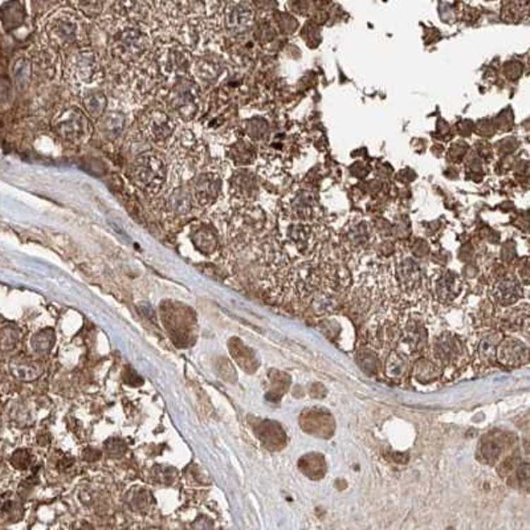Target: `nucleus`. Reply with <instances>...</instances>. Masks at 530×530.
<instances>
[{
  "mask_svg": "<svg viewBox=\"0 0 530 530\" xmlns=\"http://www.w3.org/2000/svg\"><path fill=\"white\" fill-rule=\"evenodd\" d=\"M193 241H194L195 246L199 248V251L205 252V253L214 252V249L217 248V235L212 231V228L208 227V226L196 228V231L193 235Z\"/></svg>",
  "mask_w": 530,
  "mask_h": 530,
  "instance_id": "nucleus-23",
  "label": "nucleus"
},
{
  "mask_svg": "<svg viewBox=\"0 0 530 530\" xmlns=\"http://www.w3.org/2000/svg\"><path fill=\"white\" fill-rule=\"evenodd\" d=\"M100 119V131L108 140L117 138L125 129L126 117L119 112H110Z\"/></svg>",
  "mask_w": 530,
  "mask_h": 530,
  "instance_id": "nucleus-19",
  "label": "nucleus"
},
{
  "mask_svg": "<svg viewBox=\"0 0 530 530\" xmlns=\"http://www.w3.org/2000/svg\"><path fill=\"white\" fill-rule=\"evenodd\" d=\"M130 179L145 194H157L163 187L167 176V167L162 158L155 152L140 155L130 167Z\"/></svg>",
  "mask_w": 530,
  "mask_h": 530,
  "instance_id": "nucleus-1",
  "label": "nucleus"
},
{
  "mask_svg": "<svg viewBox=\"0 0 530 530\" xmlns=\"http://www.w3.org/2000/svg\"><path fill=\"white\" fill-rule=\"evenodd\" d=\"M113 45L122 59L137 60L147 51L150 39L140 25V22L125 19V22L121 23L114 31Z\"/></svg>",
  "mask_w": 530,
  "mask_h": 530,
  "instance_id": "nucleus-3",
  "label": "nucleus"
},
{
  "mask_svg": "<svg viewBox=\"0 0 530 530\" xmlns=\"http://www.w3.org/2000/svg\"><path fill=\"white\" fill-rule=\"evenodd\" d=\"M76 11L87 18H98L114 0H72Z\"/></svg>",
  "mask_w": 530,
  "mask_h": 530,
  "instance_id": "nucleus-24",
  "label": "nucleus"
},
{
  "mask_svg": "<svg viewBox=\"0 0 530 530\" xmlns=\"http://www.w3.org/2000/svg\"><path fill=\"white\" fill-rule=\"evenodd\" d=\"M463 282L452 273H444L433 282V296L442 303L456 301L463 294Z\"/></svg>",
  "mask_w": 530,
  "mask_h": 530,
  "instance_id": "nucleus-15",
  "label": "nucleus"
},
{
  "mask_svg": "<svg viewBox=\"0 0 530 530\" xmlns=\"http://www.w3.org/2000/svg\"><path fill=\"white\" fill-rule=\"evenodd\" d=\"M116 11L125 19L141 22L152 13V0H114Z\"/></svg>",
  "mask_w": 530,
  "mask_h": 530,
  "instance_id": "nucleus-16",
  "label": "nucleus"
},
{
  "mask_svg": "<svg viewBox=\"0 0 530 530\" xmlns=\"http://www.w3.org/2000/svg\"><path fill=\"white\" fill-rule=\"evenodd\" d=\"M492 294L496 303H501V305H510V303H516L522 293L517 282L512 279H504L495 287Z\"/></svg>",
  "mask_w": 530,
  "mask_h": 530,
  "instance_id": "nucleus-20",
  "label": "nucleus"
},
{
  "mask_svg": "<svg viewBox=\"0 0 530 530\" xmlns=\"http://www.w3.org/2000/svg\"><path fill=\"white\" fill-rule=\"evenodd\" d=\"M195 75L200 81L205 83H214L217 77L220 76L222 66L217 63V60L212 59H203L196 61L195 64Z\"/></svg>",
  "mask_w": 530,
  "mask_h": 530,
  "instance_id": "nucleus-22",
  "label": "nucleus"
},
{
  "mask_svg": "<svg viewBox=\"0 0 530 530\" xmlns=\"http://www.w3.org/2000/svg\"><path fill=\"white\" fill-rule=\"evenodd\" d=\"M142 126L147 137L155 143H164L175 131L174 119L163 110L149 112L142 119Z\"/></svg>",
  "mask_w": 530,
  "mask_h": 530,
  "instance_id": "nucleus-11",
  "label": "nucleus"
},
{
  "mask_svg": "<svg viewBox=\"0 0 530 530\" xmlns=\"http://www.w3.org/2000/svg\"><path fill=\"white\" fill-rule=\"evenodd\" d=\"M409 356L403 353L399 349L391 350L389 356L386 357V365H385V371L386 375L391 379L399 380L406 377L407 370H409Z\"/></svg>",
  "mask_w": 530,
  "mask_h": 530,
  "instance_id": "nucleus-18",
  "label": "nucleus"
},
{
  "mask_svg": "<svg viewBox=\"0 0 530 530\" xmlns=\"http://www.w3.org/2000/svg\"><path fill=\"white\" fill-rule=\"evenodd\" d=\"M222 187L223 181L217 174L211 171L200 174L195 181L193 190L196 203L202 207H208L215 203L222 193Z\"/></svg>",
  "mask_w": 530,
  "mask_h": 530,
  "instance_id": "nucleus-12",
  "label": "nucleus"
},
{
  "mask_svg": "<svg viewBox=\"0 0 530 530\" xmlns=\"http://www.w3.org/2000/svg\"><path fill=\"white\" fill-rule=\"evenodd\" d=\"M170 109L181 119H194L198 112V89L190 81L181 83L174 88L170 98Z\"/></svg>",
  "mask_w": 530,
  "mask_h": 530,
  "instance_id": "nucleus-10",
  "label": "nucleus"
},
{
  "mask_svg": "<svg viewBox=\"0 0 530 530\" xmlns=\"http://www.w3.org/2000/svg\"><path fill=\"white\" fill-rule=\"evenodd\" d=\"M107 102L108 100L102 92H92V93H88L84 97V105L88 113L97 119L104 116V112L107 109Z\"/></svg>",
  "mask_w": 530,
  "mask_h": 530,
  "instance_id": "nucleus-26",
  "label": "nucleus"
},
{
  "mask_svg": "<svg viewBox=\"0 0 530 530\" xmlns=\"http://www.w3.org/2000/svg\"><path fill=\"white\" fill-rule=\"evenodd\" d=\"M97 56L89 49H81L72 56L68 64V73L77 84L90 85L100 73Z\"/></svg>",
  "mask_w": 530,
  "mask_h": 530,
  "instance_id": "nucleus-9",
  "label": "nucleus"
},
{
  "mask_svg": "<svg viewBox=\"0 0 530 530\" xmlns=\"http://www.w3.org/2000/svg\"><path fill=\"white\" fill-rule=\"evenodd\" d=\"M399 350L407 356L416 354L428 347L427 324L421 314L412 313L403 320L399 337Z\"/></svg>",
  "mask_w": 530,
  "mask_h": 530,
  "instance_id": "nucleus-5",
  "label": "nucleus"
},
{
  "mask_svg": "<svg viewBox=\"0 0 530 530\" xmlns=\"http://www.w3.org/2000/svg\"><path fill=\"white\" fill-rule=\"evenodd\" d=\"M37 3H40V4H45V6H56V4H59L61 0H36Z\"/></svg>",
  "mask_w": 530,
  "mask_h": 530,
  "instance_id": "nucleus-28",
  "label": "nucleus"
},
{
  "mask_svg": "<svg viewBox=\"0 0 530 530\" xmlns=\"http://www.w3.org/2000/svg\"><path fill=\"white\" fill-rule=\"evenodd\" d=\"M83 15L73 10L54 12L45 24V35L57 47H69L77 43L84 33Z\"/></svg>",
  "mask_w": 530,
  "mask_h": 530,
  "instance_id": "nucleus-2",
  "label": "nucleus"
},
{
  "mask_svg": "<svg viewBox=\"0 0 530 530\" xmlns=\"http://www.w3.org/2000/svg\"><path fill=\"white\" fill-rule=\"evenodd\" d=\"M496 358L505 366H519L528 361L529 349L519 339L507 338L500 341L496 349Z\"/></svg>",
  "mask_w": 530,
  "mask_h": 530,
  "instance_id": "nucleus-13",
  "label": "nucleus"
},
{
  "mask_svg": "<svg viewBox=\"0 0 530 530\" xmlns=\"http://www.w3.org/2000/svg\"><path fill=\"white\" fill-rule=\"evenodd\" d=\"M255 20V8L249 0H231L223 7V27L229 33L247 31Z\"/></svg>",
  "mask_w": 530,
  "mask_h": 530,
  "instance_id": "nucleus-8",
  "label": "nucleus"
},
{
  "mask_svg": "<svg viewBox=\"0 0 530 530\" xmlns=\"http://www.w3.org/2000/svg\"><path fill=\"white\" fill-rule=\"evenodd\" d=\"M500 338L501 336L498 332H492L483 336L475 350V368H484L490 361H493V358L496 357V349L501 341Z\"/></svg>",
  "mask_w": 530,
  "mask_h": 530,
  "instance_id": "nucleus-17",
  "label": "nucleus"
},
{
  "mask_svg": "<svg viewBox=\"0 0 530 530\" xmlns=\"http://www.w3.org/2000/svg\"><path fill=\"white\" fill-rule=\"evenodd\" d=\"M395 287L398 297L407 301L421 300L424 296V279L421 268L412 260H403L395 268Z\"/></svg>",
  "mask_w": 530,
  "mask_h": 530,
  "instance_id": "nucleus-4",
  "label": "nucleus"
},
{
  "mask_svg": "<svg viewBox=\"0 0 530 530\" xmlns=\"http://www.w3.org/2000/svg\"><path fill=\"white\" fill-rule=\"evenodd\" d=\"M440 365L438 362H435L433 359H419L416 363H415V368H414V374H415V378L418 379L419 382L422 383H428V382H433L435 379L439 378V374H440Z\"/></svg>",
  "mask_w": 530,
  "mask_h": 530,
  "instance_id": "nucleus-21",
  "label": "nucleus"
},
{
  "mask_svg": "<svg viewBox=\"0 0 530 530\" xmlns=\"http://www.w3.org/2000/svg\"><path fill=\"white\" fill-rule=\"evenodd\" d=\"M253 183H252V179H251V175L246 171H239L235 173V175H232V179H231V193L239 199H244V198H249L251 194L253 193Z\"/></svg>",
  "mask_w": 530,
  "mask_h": 530,
  "instance_id": "nucleus-25",
  "label": "nucleus"
},
{
  "mask_svg": "<svg viewBox=\"0 0 530 530\" xmlns=\"http://www.w3.org/2000/svg\"><path fill=\"white\" fill-rule=\"evenodd\" d=\"M56 133L66 142L78 143L90 135V125L87 116L76 108L68 109L54 121Z\"/></svg>",
  "mask_w": 530,
  "mask_h": 530,
  "instance_id": "nucleus-6",
  "label": "nucleus"
},
{
  "mask_svg": "<svg viewBox=\"0 0 530 530\" xmlns=\"http://www.w3.org/2000/svg\"><path fill=\"white\" fill-rule=\"evenodd\" d=\"M159 66L169 76H183L191 68V63L182 48L171 47L161 54Z\"/></svg>",
  "mask_w": 530,
  "mask_h": 530,
  "instance_id": "nucleus-14",
  "label": "nucleus"
},
{
  "mask_svg": "<svg viewBox=\"0 0 530 530\" xmlns=\"http://www.w3.org/2000/svg\"><path fill=\"white\" fill-rule=\"evenodd\" d=\"M519 476L521 477L522 480H528V478H529L530 477L529 464H522V466H519Z\"/></svg>",
  "mask_w": 530,
  "mask_h": 530,
  "instance_id": "nucleus-27",
  "label": "nucleus"
},
{
  "mask_svg": "<svg viewBox=\"0 0 530 530\" xmlns=\"http://www.w3.org/2000/svg\"><path fill=\"white\" fill-rule=\"evenodd\" d=\"M433 361L440 366H454L459 365L466 354L464 341L454 333H443L438 337L433 344Z\"/></svg>",
  "mask_w": 530,
  "mask_h": 530,
  "instance_id": "nucleus-7",
  "label": "nucleus"
}]
</instances>
